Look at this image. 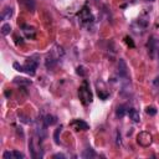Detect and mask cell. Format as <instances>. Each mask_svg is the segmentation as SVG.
I'll list each match as a JSON object with an SVG mask.
<instances>
[{
    "instance_id": "1",
    "label": "cell",
    "mask_w": 159,
    "mask_h": 159,
    "mask_svg": "<svg viewBox=\"0 0 159 159\" xmlns=\"http://www.w3.org/2000/svg\"><path fill=\"white\" fill-rule=\"evenodd\" d=\"M78 97H80V99H81V102L83 104H88V103L92 102L93 96H92V92L89 89V86H88V83L86 81L82 83V86L78 89Z\"/></svg>"
},
{
    "instance_id": "2",
    "label": "cell",
    "mask_w": 159,
    "mask_h": 159,
    "mask_svg": "<svg viewBox=\"0 0 159 159\" xmlns=\"http://www.w3.org/2000/svg\"><path fill=\"white\" fill-rule=\"evenodd\" d=\"M37 66H39V56L37 55H32L26 60V63L24 65V72L34 76L36 73Z\"/></svg>"
},
{
    "instance_id": "3",
    "label": "cell",
    "mask_w": 159,
    "mask_h": 159,
    "mask_svg": "<svg viewBox=\"0 0 159 159\" xmlns=\"http://www.w3.org/2000/svg\"><path fill=\"white\" fill-rule=\"evenodd\" d=\"M137 142L139 145L142 147H149L153 142V137L150 133L148 132H140L138 135H137Z\"/></svg>"
},
{
    "instance_id": "4",
    "label": "cell",
    "mask_w": 159,
    "mask_h": 159,
    "mask_svg": "<svg viewBox=\"0 0 159 159\" xmlns=\"http://www.w3.org/2000/svg\"><path fill=\"white\" fill-rule=\"evenodd\" d=\"M78 17H80V20H81L83 24H89V22L93 21V15H92V12L89 11V9H88L87 6H83V7L80 10Z\"/></svg>"
},
{
    "instance_id": "5",
    "label": "cell",
    "mask_w": 159,
    "mask_h": 159,
    "mask_svg": "<svg viewBox=\"0 0 159 159\" xmlns=\"http://www.w3.org/2000/svg\"><path fill=\"white\" fill-rule=\"evenodd\" d=\"M58 60H60V58H58V57H57L52 51H50V52L47 53L46 58H45V66H46V68H47V70L53 68V67L57 65Z\"/></svg>"
},
{
    "instance_id": "6",
    "label": "cell",
    "mask_w": 159,
    "mask_h": 159,
    "mask_svg": "<svg viewBox=\"0 0 159 159\" xmlns=\"http://www.w3.org/2000/svg\"><path fill=\"white\" fill-rule=\"evenodd\" d=\"M118 75L120 78L128 80V68H127V63L123 58H119V61H118Z\"/></svg>"
},
{
    "instance_id": "7",
    "label": "cell",
    "mask_w": 159,
    "mask_h": 159,
    "mask_svg": "<svg viewBox=\"0 0 159 159\" xmlns=\"http://www.w3.org/2000/svg\"><path fill=\"white\" fill-rule=\"evenodd\" d=\"M21 30L22 32L25 34V36L27 39H35V35H36V30L34 26H30V25H22L21 26Z\"/></svg>"
},
{
    "instance_id": "8",
    "label": "cell",
    "mask_w": 159,
    "mask_h": 159,
    "mask_svg": "<svg viewBox=\"0 0 159 159\" xmlns=\"http://www.w3.org/2000/svg\"><path fill=\"white\" fill-rule=\"evenodd\" d=\"M71 125L73 127L75 130H87V129L89 128L88 124H87L84 120H81V119H75V120L71 123Z\"/></svg>"
},
{
    "instance_id": "9",
    "label": "cell",
    "mask_w": 159,
    "mask_h": 159,
    "mask_svg": "<svg viewBox=\"0 0 159 159\" xmlns=\"http://www.w3.org/2000/svg\"><path fill=\"white\" fill-rule=\"evenodd\" d=\"M128 114H129V118L134 122V123H138L140 120V116H139V112L135 109V108H130L128 111Z\"/></svg>"
},
{
    "instance_id": "10",
    "label": "cell",
    "mask_w": 159,
    "mask_h": 159,
    "mask_svg": "<svg viewBox=\"0 0 159 159\" xmlns=\"http://www.w3.org/2000/svg\"><path fill=\"white\" fill-rule=\"evenodd\" d=\"M11 16H12V7H10V6H6L1 11V15H0L1 20H9Z\"/></svg>"
},
{
    "instance_id": "11",
    "label": "cell",
    "mask_w": 159,
    "mask_h": 159,
    "mask_svg": "<svg viewBox=\"0 0 159 159\" xmlns=\"http://www.w3.org/2000/svg\"><path fill=\"white\" fill-rule=\"evenodd\" d=\"M96 157H97V154L94 153V150H93L92 148H87V149H84V150L82 152V158H84V159L96 158Z\"/></svg>"
},
{
    "instance_id": "12",
    "label": "cell",
    "mask_w": 159,
    "mask_h": 159,
    "mask_svg": "<svg viewBox=\"0 0 159 159\" xmlns=\"http://www.w3.org/2000/svg\"><path fill=\"white\" fill-rule=\"evenodd\" d=\"M43 122H45V124H46L47 127H48V125H53V124H56V123H57V118H56L55 116L47 114V116H45Z\"/></svg>"
},
{
    "instance_id": "13",
    "label": "cell",
    "mask_w": 159,
    "mask_h": 159,
    "mask_svg": "<svg viewBox=\"0 0 159 159\" xmlns=\"http://www.w3.org/2000/svg\"><path fill=\"white\" fill-rule=\"evenodd\" d=\"M125 112H127V107H125L124 104H120V106H118L117 109H116V116H117L118 118H122V117L125 114Z\"/></svg>"
},
{
    "instance_id": "14",
    "label": "cell",
    "mask_w": 159,
    "mask_h": 159,
    "mask_svg": "<svg viewBox=\"0 0 159 159\" xmlns=\"http://www.w3.org/2000/svg\"><path fill=\"white\" fill-rule=\"evenodd\" d=\"M22 2H24V5L26 6L27 10L34 11V9H35V1L34 0H22Z\"/></svg>"
},
{
    "instance_id": "15",
    "label": "cell",
    "mask_w": 159,
    "mask_h": 159,
    "mask_svg": "<svg viewBox=\"0 0 159 159\" xmlns=\"http://www.w3.org/2000/svg\"><path fill=\"white\" fill-rule=\"evenodd\" d=\"M10 31H11V26H10V24H4V25L1 26V34H2L4 36L9 35Z\"/></svg>"
},
{
    "instance_id": "16",
    "label": "cell",
    "mask_w": 159,
    "mask_h": 159,
    "mask_svg": "<svg viewBox=\"0 0 159 159\" xmlns=\"http://www.w3.org/2000/svg\"><path fill=\"white\" fill-rule=\"evenodd\" d=\"M145 113L149 114V116H155L157 109H155V107H153V106H148V107L145 108Z\"/></svg>"
},
{
    "instance_id": "17",
    "label": "cell",
    "mask_w": 159,
    "mask_h": 159,
    "mask_svg": "<svg viewBox=\"0 0 159 159\" xmlns=\"http://www.w3.org/2000/svg\"><path fill=\"white\" fill-rule=\"evenodd\" d=\"M12 155H14V159H24L25 158V155L19 150H12Z\"/></svg>"
},
{
    "instance_id": "18",
    "label": "cell",
    "mask_w": 159,
    "mask_h": 159,
    "mask_svg": "<svg viewBox=\"0 0 159 159\" xmlns=\"http://www.w3.org/2000/svg\"><path fill=\"white\" fill-rule=\"evenodd\" d=\"M108 96H109V93H108V92H103L102 89H98V97H99L101 99H107V98H108Z\"/></svg>"
},
{
    "instance_id": "19",
    "label": "cell",
    "mask_w": 159,
    "mask_h": 159,
    "mask_svg": "<svg viewBox=\"0 0 159 159\" xmlns=\"http://www.w3.org/2000/svg\"><path fill=\"white\" fill-rule=\"evenodd\" d=\"M77 75H81V76H86V71H84V67L83 66H78L77 70H76Z\"/></svg>"
},
{
    "instance_id": "20",
    "label": "cell",
    "mask_w": 159,
    "mask_h": 159,
    "mask_svg": "<svg viewBox=\"0 0 159 159\" xmlns=\"http://www.w3.org/2000/svg\"><path fill=\"white\" fill-rule=\"evenodd\" d=\"M2 157H4V159H14V155H12V152H5L4 154H2Z\"/></svg>"
},
{
    "instance_id": "21",
    "label": "cell",
    "mask_w": 159,
    "mask_h": 159,
    "mask_svg": "<svg viewBox=\"0 0 159 159\" xmlns=\"http://www.w3.org/2000/svg\"><path fill=\"white\" fill-rule=\"evenodd\" d=\"M60 132H61V127L55 130V135H53V137H55V143H57V144L60 143V142H58V134H60Z\"/></svg>"
},
{
    "instance_id": "22",
    "label": "cell",
    "mask_w": 159,
    "mask_h": 159,
    "mask_svg": "<svg viewBox=\"0 0 159 159\" xmlns=\"http://www.w3.org/2000/svg\"><path fill=\"white\" fill-rule=\"evenodd\" d=\"M14 67L16 68V71H20V72H24V66H21V65H19L17 62H15V63H14Z\"/></svg>"
},
{
    "instance_id": "23",
    "label": "cell",
    "mask_w": 159,
    "mask_h": 159,
    "mask_svg": "<svg viewBox=\"0 0 159 159\" xmlns=\"http://www.w3.org/2000/svg\"><path fill=\"white\" fill-rule=\"evenodd\" d=\"M15 82H19V83H31V81H25V78H15Z\"/></svg>"
},
{
    "instance_id": "24",
    "label": "cell",
    "mask_w": 159,
    "mask_h": 159,
    "mask_svg": "<svg viewBox=\"0 0 159 159\" xmlns=\"http://www.w3.org/2000/svg\"><path fill=\"white\" fill-rule=\"evenodd\" d=\"M153 84H154V87H155V88H158V91H159V77H155V78H154Z\"/></svg>"
},
{
    "instance_id": "25",
    "label": "cell",
    "mask_w": 159,
    "mask_h": 159,
    "mask_svg": "<svg viewBox=\"0 0 159 159\" xmlns=\"http://www.w3.org/2000/svg\"><path fill=\"white\" fill-rule=\"evenodd\" d=\"M125 42H127V43H128L130 47H134V43H133V41H132L129 37H125Z\"/></svg>"
},
{
    "instance_id": "26",
    "label": "cell",
    "mask_w": 159,
    "mask_h": 159,
    "mask_svg": "<svg viewBox=\"0 0 159 159\" xmlns=\"http://www.w3.org/2000/svg\"><path fill=\"white\" fill-rule=\"evenodd\" d=\"M53 158H65V155L58 153V154H55V155H53Z\"/></svg>"
},
{
    "instance_id": "27",
    "label": "cell",
    "mask_w": 159,
    "mask_h": 159,
    "mask_svg": "<svg viewBox=\"0 0 159 159\" xmlns=\"http://www.w3.org/2000/svg\"><path fill=\"white\" fill-rule=\"evenodd\" d=\"M147 1H155V0H147Z\"/></svg>"
}]
</instances>
